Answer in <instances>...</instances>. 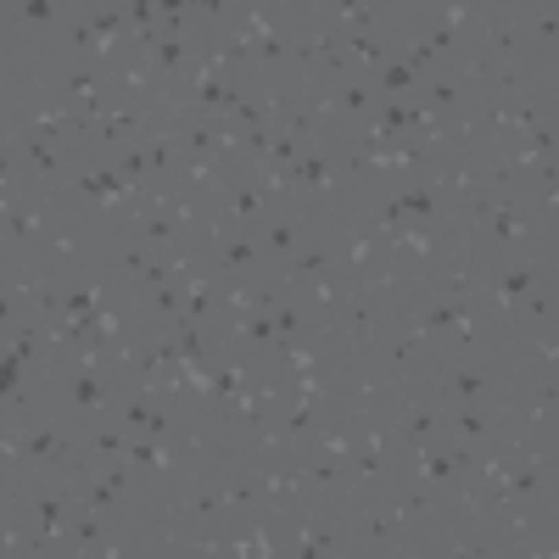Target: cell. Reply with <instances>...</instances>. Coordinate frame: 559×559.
I'll return each instance as SVG.
<instances>
[{"mask_svg": "<svg viewBox=\"0 0 559 559\" xmlns=\"http://www.w3.org/2000/svg\"><path fill=\"white\" fill-rule=\"evenodd\" d=\"M297 325H302V319H297V308H280V313H274V330H280V336H291Z\"/></svg>", "mask_w": 559, "mask_h": 559, "instance_id": "cell-11", "label": "cell"}, {"mask_svg": "<svg viewBox=\"0 0 559 559\" xmlns=\"http://www.w3.org/2000/svg\"><path fill=\"white\" fill-rule=\"evenodd\" d=\"M129 459H135V464H146V470H163V448H157V442H135V448H129Z\"/></svg>", "mask_w": 559, "mask_h": 559, "instance_id": "cell-4", "label": "cell"}, {"mask_svg": "<svg viewBox=\"0 0 559 559\" xmlns=\"http://www.w3.org/2000/svg\"><path fill=\"white\" fill-rule=\"evenodd\" d=\"M453 391H459V397H475V391H481V375H459Z\"/></svg>", "mask_w": 559, "mask_h": 559, "instance_id": "cell-15", "label": "cell"}, {"mask_svg": "<svg viewBox=\"0 0 559 559\" xmlns=\"http://www.w3.org/2000/svg\"><path fill=\"white\" fill-rule=\"evenodd\" d=\"M12 229H17V235H39V224H34L28 213H12Z\"/></svg>", "mask_w": 559, "mask_h": 559, "instance_id": "cell-18", "label": "cell"}, {"mask_svg": "<svg viewBox=\"0 0 559 559\" xmlns=\"http://www.w3.org/2000/svg\"><path fill=\"white\" fill-rule=\"evenodd\" d=\"M39 521H45V537H51V526L62 521V498H39Z\"/></svg>", "mask_w": 559, "mask_h": 559, "instance_id": "cell-10", "label": "cell"}, {"mask_svg": "<svg viewBox=\"0 0 559 559\" xmlns=\"http://www.w3.org/2000/svg\"><path fill=\"white\" fill-rule=\"evenodd\" d=\"M459 431H470V436H481V431H487V420H481V414H459Z\"/></svg>", "mask_w": 559, "mask_h": 559, "instance_id": "cell-17", "label": "cell"}, {"mask_svg": "<svg viewBox=\"0 0 559 559\" xmlns=\"http://www.w3.org/2000/svg\"><path fill=\"white\" fill-rule=\"evenodd\" d=\"M409 78H414V67H409V62L386 67V90H409Z\"/></svg>", "mask_w": 559, "mask_h": 559, "instance_id": "cell-9", "label": "cell"}, {"mask_svg": "<svg viewBox=\"0 0 559 559\" xmlns=\"http://www.w3.org/2000/svg\"><path fill=\"white\" fill-rule=\"evenodd\" d=\"M532 286H537V274H532V269H509V274H503V286H498V297H526Z\"/></svg>", "mask_w": 559, "mask_h": 559, "instance_id": "cell-2", "label": "cell"}, {"mask_svg": "<svg viewBox=\"0 0 559 559\" xmlns=\"http://www.w3.org/2000/svg\"><path fill=\"white\" fill-rule=\"evenodd\" d=\"M28 157H34V163L45 168V174H56V168H62V163H56V151H51L45 140H28Z\"/></svg>", "mask_w": 559, "mask_h": 559, "instance_id": "cell-5", "label": "cell"}, {"mask_svg": "<svg viewBox=\"0 0 559 559\" xmlns=\"http://www.w3.org/2000/svg\"><path fill=\"white\" fill-rule=\"evenodd\" d=\"M157 62H163V67H174V62H179V45H174V39H163V45H157Z\"/></svg>", "mask_w": 559, "mask_h": 559, "instance_id": "cell-16", "label": "cell"}, {"mask_svg": "<svg viewBox=\"0 0 559 559\" xmlns=\"http://www.w3.org/2000/svg\"><path fill=\"white\" fill-rule=\"evenodd\" d=\"M269 247H274V252L297 247V229H291V224H274V229H269Z\"/></svg>", "mask_w": 559, "mask_h": 559, "instance_id": "cell-8", "label": "cell"}, {"mask_svg": "<svg viewBox=\"0 0 559 559\" xmlns=\"http://www.w3.org/2000/svg\"><path fill=\"white\" fill-rule=\"evenodd\" d=\"M269 151H274V163H297V140H269Z\"/></svg>", "mask_w": 559, "mask_h": 559, "instance_id": "cell-12", "label": "cell"}, {"mask_svg": "<svg viewBox=\"0 0 559 559\" xmlns=\"http://www.w3.org/2000/svg\"><path fill=\"white\" fill-rule=\"evenodd\" d=\"M78 190H84L90 202H117V196H124L129 185L117 179V174H84V179H78Z\"/></svg>", "mask_w": 559, "mask_h": 559, "instance_id": "cell-1", "label": "cell"}, {"mask_svg": "<svg viewBox=\"0 0 559 559\" xmlns=\"http://www.w3.org/2000/svg\"><path fill=\"white\" fill-rule=\"evenodd\" d=\"M319 269H325V252H308V258L297 263V274H291V280H302V274H319Z\"/></svg>", "mask_w": 559, "mask_h": 559, "instance_id": "cell-14", "label": "cell"}, {"mask_svg": "<svg viewBox=\"0 0 559 559\" xmlns=\"http://www.w3.org/2000/svg\"><path fill=\"white\" fill-rule=\"evenodd\" d=\"M341 101H347V106H352V112H364V106H369V90H347V95H341Z\"/></svg>", "mask_w": 559, "mask_h": 559, "instance_id": "cell-19", "label": "cell"}, {"mask_svg": "<svg viewBox=\"0 0 559 559\" xmlns=\"http://www.w3.org/2000/svg\"><path fill=\"white\" fill-rule=\"evenodd\" d=\"M352 51H358V62H369V67H380V62H386V51L375 45V39H352Z\"/></svg>", "mask_w": 559, "mask_h": 559, "instance_id": "cell-6", "label": "cell"}, {"mask_svg": "<svg viewBox=\"0 0 559 559\" xmlns=\"http://www.w3.org/2000/svg\"><path fill=\"white\" fill-rule=\"evenodd\" d=\"M28 453H34V459H39V453H62V442L45 431V436H34V442H28Z\"/></svg>", "mask_w": 559, "mask_h": 559, "instance_id": "cell-13", "label": "cell"}, {"mask_svg": "<svg viewBox=\"0 0 559 559\" xmlns=\"http://www.w3.org/2000/svg\"><path fill=\"white\" fill-rule=\"evenodd\" d=\"M397 207L414 213V218H425V213L436 207V196H431V190H403V202H397Z\"/></svg>", "mask_w": 559, "mask_h": 559, "instance_id": "cell-3", "label": "cell"}, {"mask_svg": "<svg viewBox=\"0 0 559 559\" xmlns=\"http://www.w3.org/2000/svg\"><path fill=\"white\" fill-rule=\"evenodd\" d=\"M224 263H229V269H247V263H252V247H247V241H229V247H224Z\"/></svg>", "mask_w": 559, "mask_h": 559, "instance_id": "cell-7", "label": "cell"}, {"mask_svg": "<svg viewBox=\"0 0 559 559\" xmlns=\"http://www.w3.org/2000/svg\"><path fill=\"white\" fill-rule=\"evenodd\" d=\"M425 431H431V414H414V420H409V442H414V436H425Z\"/></svg>", "mask_w": 559, "mask_h": 559, "instance_id": "cell-20", "label": "cell"}]
</instances>
